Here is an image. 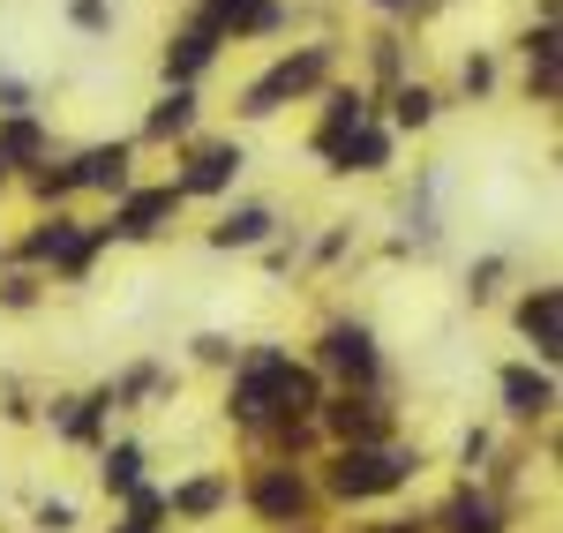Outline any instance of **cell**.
I'll return each mask as SVG.
<instances>
[{"instance_id":"1","label":"cell","mask_w":563,"mask_h":533,"mask_svg":"<svg viewBox=\"0 0 563 533\" xmlns=\"http://www.w3.org/2000/svg\"><path fill=\"white\" fill-rule=\"evenodd\" d=\"M278 406H286V413H308V406H316V384H308L286 354H256L241 368V384H233V413H241V421H263V413H278Z\"/></svg>"},{"instance_id":"2","label":"cell","mask_w":563,"mask_h":533,"mask_svg":"<svg viewBox=\"0 0 563 533\" xmlns=\"http://www.w3.org/2000/svg\"><path fill=\"white\" fill-rule=\"evenodd\" d=\"M413 474V458L406 451H376V444H353L339 466H331V489L339 496H384V489H398Z\"/></svg>"},{"instance_id":"3","label":"cell","mask_w":563,"mask_h":533,"mask_svg":"<svg viewBox=\"0 0 563 533\" xmlns=\"http://www.w3.org/2000/svg\"><path fill=\"white\" fill-rule=\"evenodd\" d=\"M323 360H331L339 376H353V384H368V376H376V338H368L361 323H331V331H323Z\"/></svg>"},{"instance_id":"4","label":"cell","mask_w":563,"mask_h":533,"mask_svg":"<svg viewBox=\"0 0 563 533\" xmlns=\"http://www.w3.org/2000/svg\"><path fill=\"white\" fill-rule=\"evenodd\" d=\"M316 76H323V53H294V60H278V68H271V76H263V84L249 90V113H271L278 98H294V90H308Z\"/></svg>"},{"instance_id":"5","label":"cell","mask_w":563,"mask_h":533,"mask_svg":"<svg viewBox=\"0 0 563 533\" xmlns=\"http://www.w3.org/2000/svg\"><path fill=\"white\" fill-rule=\"evenodd\" d=\"M519 331L533 338V354H556V346H563V301H556V286H541V293L519 309Z\"/></svg>"},{"instance_id":"6","label":"cell","mask_w":563,"mask_h":533,"mask_svg":"<svg viewBox=\"0 0 563 533\" xmlns=\"http://www.w3.org/2000/svg\"><path fill=\"white\" fill-rule=\"evenodd\" d=\"M180 188H151V196H129L121 203V219H113V233H129V241H143V233H158V225L174 219Z\"/></svg>"},{"instance_id":"7","label":"cell","mask_w":563,"mask_h":533,"mask_svg":"<svg viewBox=\"0 0 563 533\" xmlns=\"http://www.w3.org/2000/svg\"><path fill=\"white\" fill-rule=\"evenodd\" d=\"M31 256H45V264H60V270H84L90 264V233L84 225H45V233H31Z\"/></svg>"},{"instance_id":"8","label":"cell","mask_w":563,"mask_h":533,"mask_svg":"<svg viewBox=\"0 0 563 533\" xmlns=\"http://www.w3.org/2000/svg\"><path fill=\"white\" fill-rule=\"evenodd\" d=\"M249 496H256V511H263V519H301V511H308L301 474H263V481H256Z\"/></svg>"},{"instance_id":"9","label":"cell","mask_w":563,"mask_h":533,"mask_svg":"<svg viewBox=\"0 0 563 533\" xmlns=\"http://www.w3.org/2000/svg\"><path fill=\"white\" fill-rule=\"evenodd\" d=\"M504 399H511V413L533 421V413H549V406H556V384H549V376H533V368H511V376H504Z\"/></svg>"},{"instance_id":"10","label":"cell","mask_w":563,"mask_h":533,"mask_svg":"<svg viewBox=\"0 0 563 533\" xmlns=\"http://www.w3.org/2000/svg\"><path fill=\"white\" fill-rule=\"evenodd\" d=\"M323 413H331V429L353 436V444H376V436H384V413L368 399H339V406H323Z\"/></svg>"},{"instance_id":"11","label":"cell","mask_w":563,"mask_h":533,"mask_svg":"<svg viewBox=\"0 0 563 533\" xmlns=\"http://www.w3.org/2000/svg\"><path fill=\"white\" fill-rule=\"evenodd\" d=\"M129 180V143H113V151H90L84 166H76V188H121Z\"/></svg>"},{"instance_id":"12","label":"cell","mask_w":563,"mask_h":533,"mask_svg":"<svg viewBox=\"0 0 563 533\" xmlns=\"http://www.w3.org/2000/svg\"><path fill=\"white\" fill-rule=\"evenodd\" d=\"M443 533H504V526H496V503H488V496H451Z\"/></svg>"},{"instance_id":"13","label":"cell","mask_w":563,"mask_h":533,"mask_svg":"<svg viewBox=\"0 0 563 533\" xmlns=\"http://www.w3.org/2000/svg\"><path fill=\"white\" fill-rule=\"evenodd\" d=\"M211 45H218V31H211V23H196L188 38H174V53H166V68H174L180 84H188V76H196V68L211 60Z\"/></svg>"},{"instance_id":"14","label":"cell","mask_w":563,"mask_h":533,"mask_svg":"<svg viewBox=\"0 0 563 533\" xmlns=\"http://www.w3.org/2000/svg\"><path fill=\"white\" fill-rule=\"evenodd\" d=\"M233 174H241V151H203L196 174H188V196H211V188H225Z\"/></svg>"},{"instance_id":"15","label":"cell","mask_w":563,"mask_h":533,"mask_svg":"<svg viewBox=\"0 0 563 533\" xmlns=\"http://www.w3.org/2000/svg\"><path fill=\"white\" fill-rule=\"evenodd\" d=\"M271 0H211V23H233V31H271Z\"/></svg>"},{"instance_id":"16","label":"cell","mask_w":563,"mask_h":533,"mask_svg":"<svg viewBox=\"0 0 563 533\" xmlns=\"http://www.w3.org/2000/svg\"><path fill=\"white\" fill-rule=\"evenodd\" d=\"M346 135H361V98H331V121H323V135H316V151L331 158Z\"/></svg>"},{"instance_id":"17","label":"cell","mask_w":563,"mask_h":533,"mask_svg":"<svg viewBox=\"0 0 563 533\" xmlns=\"http://www.w3.org/2000/svg\"><path fill=\"white\" fill-rule=\"evenodd\" d=\"M331 158H339L346 174H368V166H384V135H376V129H361V135H346V143H339Z\"/></svg>"},{"instance_id":"18","label":"cell","mask_w":563,"mask_h":533,"mask_svg":"<svg viewBox=\"0 0 563 533\" xmlns=\"http://www.w3.org/2000/svg\"><path fill=\"white\" fill-rule=\"evenodd\" d=\"M263 233H271V211H233L211 241H218V248H249V241H263Z\"/></svg>"},{"instance_id":"19","label":"cell","mask_w":563,"mask_h":533,"mask_svg":"<svg viewBox=\"0 0 563 533\" xmlns=\"http://www.w3.org/2000/svg\"><path fill=\"white\" fill-rule=\"evenodd\" d=\"M188 121H196V106H188V90H174V98H166V106L151 113V135H180Z\"/></svg>"},{"instance_id":"20","label":"cell","mask_w":563,"mask_h":533,"mask_svg":"<svg viewBox=\"0 0 563 533\" xmlns=\"http://www.w3.org/2000/svg\"><path fill=\"white\" fill-rule=\"evenodd\" d=\"M135 466H143V451H135V444L106 451V489H135Z\"/></svg>"},{"instance_id":"21","label":"cell","mask_w":563,"mask_h":533,"mask_svg":"<svg viewBox=\"0 0 563 533\" xmlns=\"http://www.w3.org/2000/svg\"><path fill=\"white\" fill-rule=\"evenodd\" d=\"M0 158H38V129L31 121H8L0 129Z\"/></svg>"},{"instance_id":"22","label":"cell","mask_w":563,"mask_h":533,"mask_svg":"<svg viewBox=\"0 0 563 533\" xmlns=\"http://www.w3.org/2000/svg\"><path fill=\"white\" fill-rule=\"evenodd\" d=\"M218 496H225V489H218V481H196V489H180L174 503H180V511H188V519H203V511H218Z\"/></svg>"},{"instance_id":"23","label":"cell","mask_w":563,"mask_h":533,"mask_svg":"<svg viewBox=\"0 0 563 533\" xmlns=\"http://www.w3.org/2000/svg\"><path fill=\"white\" fill-rule=\"evenodd\" d=\"M429 113H435V98H429V90H398V121H406V129H421Z\"/></svg>"},{"instance_id":"24","label":"cell","mask_w":563,"mask_h":533,"mask_svg":"<svg viewBox=\"0 0 563 533\" xmlns=\"http://www.w3.org/2000/svg\"><path fill=\"white\" fill-rule=\"evenodd\" d=\"M390 533H421V526H390Z\"/></svg>"},{"instance_id":"25","label":"cell","mask_w":563,"mask_h":533,"mask_svg":"<svg viewBox=\"0 0 563 533\" xmlns=\"http://www.w3.org/2000/svg\"><path fill=\"white\" fill-rule=\"evenodd\" d=\"M129 533H135V526H129Z\"/></svg>"}]
</instances>
